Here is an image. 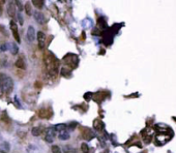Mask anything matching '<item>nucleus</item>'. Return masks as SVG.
I'll use <instances>...</instances> for the list:
<instances>
[{"label":"nucleus","instance_id":"nucleus-20","mask_svg":"<svg viewBox=\"0 0 176 153\" xmlns=\"http://www.w3.org/2000/svg\"><path fill=\"white\" fill-rule=\"evenodd\" d=\"M0 50L1 51H6V50H10V43H2L1 47H0Z\"/></svg>","mask_w":176,"mask_h":153},{"label":"nucleus","instance_id":"nucleus-22","mask_svg":"<svg viewBox=\"0 0 176 153\" xmlns=\"http://www.w3.org/2000/svg\"><path fill=\"white\" fill-rule=\"evenodd\" d=\"M16 4L18 5V7H19V10H20V11L22 10V5H21V3H20V1H16Z\"/></svg>","mask_w":176,"mask_h":153},{"label":"nucleus","instance_id":"nucleus-8","mask_svg":"<svg viewBox=\"0 0 176 153\" xmlns=\"http://www.w3.org/2000/svg\"><path fill=\"white\" fill-rule=\"evenodd\" d=\"M27 39L28 42H34L35 39V30H34V27L33 26H29L28 29H27Z\"/></svg>","mask_w":176,"mask_h":153},{"label":"nucleus","instance_id":"nucleus-12","mask_svg":"<svg viewBox=\"0 0 176 153\" xmlns=\"http://www.w3.org/2000/svg\"><path fill=\"white\" fill-rule=\"evenodd\" d=\"M54 128H55L56 132H58V134H59V132L64 131V130H67V125H65V124H57V125L54 126Z\"/></svg>","mask_w":176,"mask_h":153},{"label":"nucleus","instance_id":"nucleus-21","mask_svg":"<svg viewBox=\"0 0 176 153\" xmlns=\"http://www.w3.org/2000/svg\"><path fill=\"white\" fill-rule=\"evenodd\" d=\"M17 17H18V20H19V23L21 25H23V23H24V21H23V17H22V14H21L20 13L17 14Z\"/></svg>","mask_w":176,"mask_h":153},{"label":"nucleus","instance_id":"nucleus-16","mask_svg":"<svg viewBox=\"0 0 176 153\" xmlns=\"http://www.w3.org/2000/svg\"><path fill=\"white\" fill-rule=\"evenodd\" d=\"M32 3H33V5L35 7H37V8H41L44 6V1L43 0H32Z\"/></svg>","mask_w":176,"mask_h":153},{"label":"nucleus","instance_id":"nucleus-13","mask_svg":"<svg viewBox=\"0 0 176 153\" xmlns=\"http://www.w3.org/2000/svg\"><path fill=\"white\" fill-rule=\"evenodd\" d=\"M32 134H33L34 137H38L41 134V132H43V128L41 127H33L32 128Z\"/></svg>","mask_w":176,"mask_h":153},{"label":"nucleus","instance_id":"nucleus-4","mask_svg":"<svg viewBox=\"0 0 176 153\" xmlns=\"http://www.w3.org/2000/svg\"><path fill=\"white\" fill-rule=\"evenodd\" d=\"M10 26H11V30L13 31V34H14V36H15V39H16L18 43H20L21 39H20V35H19V31H18V27H17L16 22H15L14 20H11V23H10Z\"/></svg>","mask_w":176,"mask_h":153},{"label":"nucleus","instance_id":"nucleus-2","mask_svg":"<svg viewBox=\"0 0 176 153\" xmlns=\"http://www.w3.org/2000/svg\"><path fill=\"white\" fill-rule=\"evenodd\" d=\"M0 87L3 93H11L14 88V81L11 76H8L4 73H0Z\"/></svg>","mask_w":176,"mask_h":153},{"label":"nucleus","instance_id":"nucleus-5","mask_svg":"<svg viewBox=\"0 0 176 153\" xmlns=\"http://www.w3.org/2000/svg\"><path fill=\"white\" fill-rule=\"evenodd\" d=\"M17 8H16V4L14 3L13 1H10L7 4V14L11 18H15L17 16Z\"/></svg>","mask_w":176,"mask_h":153},{"label":"nucleus","instance_id":"nucleus-7","mask_svg":"<svg viewBox=\"0 0 176 153\" xmlns=\"http://www.w3.org/2000/svg\"><path fill=\"white\" fill-rule=\"evenodd\" d=\"M33 16H34V19L38 24H45L46 23V17L44 16L43 13H41L40 10H35L33 13Z\"/></svg>","mask_w":176,"mask_h":153},{"label":"nucleus","instance_id":"nucleus-18","mask_svg":"<svg viewBox=\"0 0 176 153\" xmlns=\"http://www.w3.org/2000/svg\"><path fill=\"white\" fill-rule=\"evenodd\" d=\"M25 10H26V13H27V14H32V11H31V6H30V4L29 3H26L25 4Z\"/></svg>","mask_w":176,"mask_h":153},{"label":"nucleus","instance_id":"nucleus-17","mask_svg":"<svg viewBox=\"0 0 176 153\" xmlns=\"http://www.w3.org/2000/svg\"><path fill=\"white\" fill-rule=\"evenodd\" d=\"M52 153H62V152H61V149L59 148L58 146L54 145L52 146Z\"/></svg>","mask_w":176,"mask_h":153},{"label":"nucleus","instance_id":"nucleus-19","mask_svg":"<svg viewBox=\"0 0 176 153\" xmlns=\"http://www.w3.org/2000/svg\"><path fill=\"white\" fill-rule=\"evenodd\" d=\"M81 149H82V151L83 153H88V146H87V144L86 143H83L82 144V146H81Z\"/></svg>","mask_w":176,"mask_h":153},{"label":"nucleus","instance_id":"nucleus-11","mask_svg":"<svg viewBox=\"0 0 176 153\" xmlns=\"http://www.w3.org/2000/svg\"><path fill=\"white\" fill-rule=\"evenodd\" d=\"M58 137H59V139H60V140H63V141L68 140V139L71 138L70 132H68L67 130H64V131H62V132H59V134H58Z\"/></svg>","mask_w":176,"mask_h":153},{"label":"nucleus","instance_id":"nucleus-9","mask_svg":"<svg viewBox=\"0 0 176 153\" xmlns=\"http://www.w3.org/2000/svg\"><path fill=\"white\" fill-rule=\"evenodd\" d=\"M11 146L7 142H0V153H8Z\"/></svg>","mask_w":176,"mask_h":153},{"label":"nucleus","instance_id":"nucleus-15","mask_svg":"<svg viewBox=\"0 0 176 153\" xmlns=\"http://www.w3.org/2000/svg\"><path fill=\"white\" fill-rule=\"evenodd\" d=\"M10 51L13 55H16L18 53V46L15 43H10Z\"/></svg>","mask_w":176,"mask_h":153},{"label":"nucleus","instance_id":"nucleus-3","mask_svg":"<svg viewBox=\"0 0 176 153\" xmlns=\"http://www.w3.org/2000/svg\"><path fill=\"white\" fill-rule=\"evenodd\" d=\"M55 134H56V130L54 127H49L47 128L46 130V137H45V140L46 142L48 143H53L54 141V138H55Z\"/></svg>","mask_w":176,"mask_h":153},{"label":"nucleus","instance_id":"nucleus-1","mask_svg":"<svg viewBox=\"0 0 176 153\" xmlns=\"http://www.w3.org/2000/svg\"><path fill=\"white\" fill-rule=\"evenodd\" d=\"M46 66L50 76L55 78L58 73V61L55 56H53L52 54H48L46 57Z\"/></svg>","mask_w":176,"mask_h":153},{"label":"nucleus","instance_id":"nucleus-10","mask_svg":"<svg viewBox=\"0 0 176 153\" xmlns=\"http://www.w3.org/2000/svg\"><path fill=\"white\" fill-rule=\"evenodd\" d=\"M93 127L97 130H103L104 129V123L101 119H95L93 122Z\"/></svg>","mask_w":176,"mask_h":153},{"label":"nucleus","instance_id":"nucleus-6","mask_svg":"<svg viewBox=\"0 0 176 153\" xmlns=\"http://www.w3.org/2000/svg\"><path fill=\"white\" fill-rule=\"evenodd\" d=\"M37 43H38V48L43 50L46 45V34L44 32L40 31L37 33Z\"/></svg>","mask_w":176,"mask_h":153},{"label":"nucleus","instance_id":"nucleus-14","mask_svg":"<svg viewBox=\"0 0 176 153\" xmlns=\"http://www.w3.org/2000/svg\"><path fill=\"white\" fill-rule=\"evenodd\" d=\"M16 66L19 67V68H21V69H25L26 68L25 62H24V60L22 59V58H19V59H18V61L16 62Z\"/></svg>","mask_w":176,"mask_h":153}]
</instances>
